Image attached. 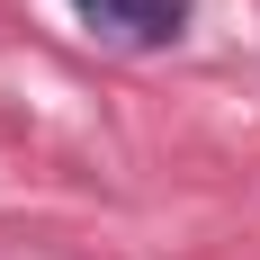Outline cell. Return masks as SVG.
Returning a JSON list of instances; mask_svg holds the SVG:
<instances>
[{"mask_svg":"<svg viewBox=\"0 0 260 260\" xmlns=\"http://www.w3.org/2000/svg\"><path fill=\"white\" fill-rule=\"evenodd\" d=\"M81 27H99L108 45H171L188 27V0H72Z\"/></svg>","mask_w":260,"mask_h":260,"instance_id":"6da1fadb","label":"cell"}]
</instances>
